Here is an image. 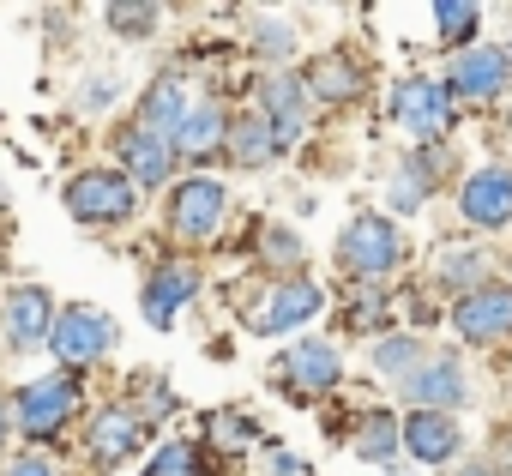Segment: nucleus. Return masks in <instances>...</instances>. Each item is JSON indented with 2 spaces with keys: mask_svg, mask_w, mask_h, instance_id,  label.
I'll return each mask as SVG.
<instances>
[{
  "mask_svg": "<svg viewBox=\"0 0 512 476\" xmlns=\"http://www.w3.org/2000/svg\"><path fill=\"white\" fill-rule=\"evenodd\" d=\"M338 272H350L362 290H380L398 266H404V235H398V223L392 217H380V211H362V217H350L344 223V235H338Z\"/></svg>",
  "mask_w": 512,
  "mask_h": 476,
  "instance_id": "nucleus-1",
  "label": "nucleus"
},
{
  "mask_svg": "<svg viewBox=\"0 0 512 476\" xmlns=\"http://www.w3.org/2000/svg\"><path fill=\"white\" fill-rule=\"evenodd\" d=\"M61 205H67V217L85 223V229H115V223L133 217L139 187H133L121 169H79V175L61 187Z\"/></svg>",
  "mask_w": 512,
  "mask_h": 476,
  "instance_id": "nucleus-2",
  "label": "nucleus"
},
{
  "mask_svg": "<svg viewBox=\"0 0 512 476\" xmlns=\"http://www.w3.org/2000/svg\"><path fill=\"white\" fill-rule=\"evenodd\" d=\"M392 121L410 133L416 151H422V145H440V139L452 133V91H446V79H428V73L398 79V91H392Z\"/></svg>",
  "mask_w": 512,
  "mask_h": 476,
  "instance_id": "nucleus-3",
  "label": "nucleus"
},
{
  "mask_svg": "<svg viewBox=\"0 0 512 476\" xmlns=\"http://www.w3.org/2000/svg\"><path fill=\"white\" fill-rule=\"evenodd\" d=\"M79 374H43L31 380L19 398H13V422L31 434V440H55L73 416H79Z\"/></svg>",
  "mask_w": 512,
  "mask_h": 476,
  "instance_id": "nucleus-4",
  "label": "nucleus"
},
{
  "mask_svg": "<svg viewBox=\"0 0 512 476\" xmlns=\"http://www.w3.org/2000/svg\"><path fill=\"white\" fill-rule=\"evenodd\" d=\"M49 350H55L61 368H91V362H103L115 350V320L103 308H91V302H73V308L55 314Z\"/></svg>",
  "mask_w": 512,
  "mask_h": 476,
  "instance_id": "nucleus-5",
  "label": "nucleus"
},
{
  "mask_svg": "<svg viewBox=\"0 0 512 476\" xmlns=\"http://www.w3.org/2000/svg\"><path fill=\"white\" fill-rule=\"evenodd\" d=\"M223 217H229V187L217 175L175 181V193H169V229L181 235V242H211V235L223 229Z\"/></svg>",
  "mask_w": 512,
  "mask_h": 476,
  "instance_id": "nucleus-6",
  "label": "nucleus"
},
{
  "mask_svg": "<svg viewBox=\"0 0 512 476\" xmlns=\"http://www.w3.org/2000/svg\"><path fill=\"white\" fill-rule=\"evenodd\" d=\"M320 308H326V290L314 284V278H278L266 296H260V308H253V320H247V332H260V338H284V332H302L308 320H320Z\"/></svg>",
  "mask_w": 512,
  "mask_h": 476,
  "instance_id": "nucleus-7",
  "label": "nucleus"
},
{
  "mask_svg": "<svg viewBox=\"0 0 512 476\" xmlns=\"http://www.w3.org/2000/svg\"><path fill=\"white\" fill-rule=\"evenodd\" d=\"M452 326L464 344H506L512 338V284H476L452 302Z\"/></svg>",
  "mask_w": 512,
  "mask_h": 476,
  "instance_id": "nucleus-8",
  "label": "nucleus"
},
{
  "mask_svg": "<svg viewBox=\"0 0 512 476\" xmlns=\"http://www.w3.org/2000/svg\"><path fill=\"white\" fill-rule=\"evenodd\" d=\"M512 85V55L494 49V43H476V49H458L452 67H446V91L464 97V103H488Z\"/></svg>",
  "mask_w": 512,
  "mask_h": 476,
  "instance_id": "nucleus-9",
  "label": "nucleus"
},
{
  "mask_svg": "<svg viewBox=\"0 0 512 476\" xmlns=\"http://www.w3.org/2000/svg\"><path fill=\"white\" fill-rule=\"evenodd\" d=\"M55 314L61 308L49 302L43 284H19V290H7V302H0V338L13 350H43L49 332H55Z\"/></svg>",
  "mask_w": 512,
  "mask_h": 476,
  "instance_id": "nucleus-10",
  "label": "nucleus"
},
{
  "mask_svg": "<svg viewBox=\"0 0 512 476\" xmlns=\"http://www.w3.org/2000/svg\"><path fill=\"white\" fill-rule=\"evenodd\" d=\"M278 380H284V392L290 398H326L338 380H344V362H338V350L326 344V338H302L284 362H278Z\"/></svg>",
  "mask_w": 512,
  "mask_h": 476,
  "instance_id": "nucleus-11",
  "label": "nucleus"
},
{
  "mask_svg": "<svg viewBox=\"0 0 512 476\" xmlns=\"http://www.w3.org/2000/svg\"><path fill=\"white\" fill-rule=\"evenodd\" d=\"M115 157H121V175H127L133 187H169V175H175V145L157 139V133L139 127V121H127V127L115 133Z\"/></svg>",
  "mask_w": 512,
  "mask_h": 476,
  "instance_id": "nucleus-12",
  "label": "nucleus"
},
{
  "mask_svg": "<svg viewBox=\"0 0 512 476\" xmlns=\"http://www.w3.org/2000/svg\"><path fill=\"white\" fill-rule=\"evenodd\" d=\"M404 398L416 404V410H458L464 398H470V380H464V362L452 356V350H440V356H428L410 380H404Z\"/></svg>",
  "mask_w": 512,
  "mask_h": 476,
  "instance_id": "nucleus-13",
  "label": "nucleus"
},
{
  "mask_svg": "<svg viewBox=\"0 0 512 476\" xmlns=\"http://www.w3.org/2000/svg\"><path fill=\"white\" fill-rule=\"evenodd\" d=\"M139 446H145V410H133V404H109V410L91 416V464H97V470L127 464Z\"/></svg>",
  "mask_w": 512,
  "mask_h": 476,
  "instance_id": "nucleus-14",
  "label": "nucleus"
},
{
  "mask_svg": "<svg viewBox=\"0 0 512 476\" xmlns=\"http://www.w3.org/2000/svg\"><path fill=\"white\" fill-rule=\"evenodd\" d=\"M260 121L272 127L278 151H290V145L302 139V127H308V85H302L296 73H272V79L260 85Z\"/></svg>",
  "mask_w": 512,
  "mask_h": 476,
  "instance_id": "nucleus-15",
  "label": "nucleus"
},
{
  "mask_svg": "<svg viewBox=\"0 0 512 476\" xmlns=\"http://www.w3.org/2000/svg\"><path fill=\"white\" fill-rule=\"evenodd\" d=\"M458 211L470 229H506L512 223V169H476L458 187Z\"/></svg>",
  "mask_w": 512,
  "mask_h": 476,
  "instance_id": "nucleus-16",
  "label": "nucleus"
},
{
  "mask_svg": "<svg viewBox=\"0 0 512 476\" xmlns=\"http://www.w3.org/2000/svg\"><path fill=\"white\" fill-rule=\"evenodd\" d=\"M193 296H199V272H193V266H157V272L145 278V290H139V314H145L157 332H169L175 314H181Z\"/></svg>",
  "mask_w": 512,
  "mask_h": 476,
  "instance_id": "nucleus-17",
  "label": "nucleus"
},
{
  "mask_svg": "<svg viewBox=\"0 0 512 476\" xmlns=\"http://www.w3.org/2000/svg\"><path fill=\"white\" fill-rule=\"evenodd\" d=\"M458 446H464L458 416H446V410H410L404 416V452L416 464H452Z\"/></svg>",
  "mask_w": 512,
  "mask_h": 476,
  "instance_id": "nucleus-18",
  "label": "nucleus"
},
{
  "mask_svg": "<svg viewBox=\"0 0 512 476\" xmlns=\"http://www.w3.org/2000/svg\"><path fill=\"white\" fill-rule=\"evenodd\" d=\"M302 85H308V97H320V103H350V97H362V67H356V55L326 49V55L308 61Z\"/></svg>",
  "mask_w": 512,
  "mask_h": 476,
  "instance_id": "nucleus-19",
  "label": "nucleus"
},
{
  "mask_svg": "<svg viewBox=\"0 0 512 476\" xmlns=\"http://www.w3.org/2000/svg\"><path fill=\"white\" fill-rule=\"evenodd\" d=\"M187 91H181V79H169V73H157L151 85H145V97H139V127H151L157 139H169L175 145V133H181V121H187Z\"/></svg>",
  "mask_w": 512,
  "mask_h": 476,
  "instance_id": "nucleus-20",
  "label": "nucleus"
},
{
  "mask_svg": "<svg viewBox=\"0 0 512 476\" xmlns=\"http://www.w3.org/2000/svg\"><path fill=\"white\" fill-rule=\"evenodd\" d=\"M217 145H229V115H223L217 103H193V109H187V121H181V133H175V157L205 163Z\"/></svg>",
  "mask_w": 512,
  "mask_h": 476,
  "instance_id": "nucleus-21",
  "label": "nucleus"
},
{
  "mask_svg": "<svg viewBox=\"0 0 512 476\" xmlns=\"http://www.w3.org/2000/svg\"><path fill=\"white\" fill-rule=\"evenodd\" d=\"M356 452H362L368 464L398 470V452H404V416H392V410H362V416H356Z\"/></svg>",
  "mask_w": 512,
  "mask_h": 476,
  "instance_id": "nucleus-22",
  "label": "nucleus"
},
{
  "mask_svg": "<svg viewBox=\"0 0 512 476\" xmlns=\"http://www.w3.org/2000/svg\"><path fill=\"white\" fill-rule=\"evenodd\" d=\"M434 163H440V151L434 145H422V151H410V163L398 169V181L386 187V199H392V211H416L428 193H434Z\"/></svg>",
  "mask_w": 512,
  "mask_h": 476,
  "instance_id": "nucleus-23",
  "label": "nucleus"
},
{
  "mask_svg": "<svg viewBox=\"0 0 512 476\" xmlns=\"http://www.w3.org/2000/svg\"><path fill=\"white\" fill-rule=\"evenodd\" d=\"M241 169H260L272 151H278V139H272V127L260 121V115H241V121H229V145H223Z\"/></svg>",
  "mask_w": 512,
  "mask_h": 476,
  "instance_id": "nucleus-24",
  "label": "nucleus"
},
{
  "mask_svg": "<svg viewBox=\"0 0 512 476\" xmlns=\"http://www.w3.org/2000/svg\"><path fill=\"white\" fill-rule=\"evenodd\" d=\"M422 362H428V350H422V338H410V332H392V338L374 344V368H380L386 380H410Z\"/></svg>",
  "mask_w": 512,
  "mask_h": 476,
  "instance_id": "nucleus-25",
  "label": "nucleus"
},
{
  "mask_svg": "<svg viewBox=\"0 0 512 476\" xmlns=\"http://www.w3.org/2000/svg\"><path fill=\"white\" fill-rule=\"evenodd\" d=\"M434 25H440V43H464V49H476V25H482V7H470V0H440L434 7Z\"/></svg>",
  "mask_w": 512,
  "mask_h": 476,
  "instance_id": "nucleus-26",
  "label": "nucleus"
},
{
  "mask_svg": "<svg viewBox=\"0 0 512 476\" xmlns=\"http://www.w3.org/2000/svg\"><path fill=\"white\" fill-rule=\"evenodd\" d=\"M260 254H266V266H284L290 278H296V266H302V242H296L284 223H266V229H260Z\"/></svg>",
  "mask_w": 512,
  "mask_h": 476,
  "instance_id": "nucleus-27",
  "label": "nucleus"
},
{
  "mask_svg": "<svg viewBox=\"0 0 512 476\" xmlns=\"http://www.w3.org/2000/svg\"><path fill=\"white\" fill-rule=\"evenodd\" d=\"M103 19L115 25V37H133V43H145V37L163 25V13H157V7H109Z\"/></svg>",
  "mask_w": 512,
  "mask_h": 476,
  "instance_id": "nucleus-28",
  "label": "nucleus"
},
{
  "mask_svg": "<svg viewBox=\"0 0 512 476\" xmlns=\"http://www.w3.org/2000/svg\"><path fill=\"white\" fill-rule=\"evenodd\" d=\"M145 476H199V470H193V446H181V440L157 446L151 464H145Z\"/></svg>",
  "mask_w": 512,
  "mask_h": 476,
  "instance_id": "nucleus-29",
  "label": "nucleus"
},
{
  "mask_svg": "<svg viewBox=\"0 0 512 476\" xmlns=\"http://www.w3.org/2000/svg\"><path fill=\"white\" fill-rule=\"evenodd\" d=\"M476 266H482V260H476L470 248H440L434 278H440V284H470V278H476Z\"/></svg>",
  "mask_w": 512,
  "mask_h": 476,
  "instance_id": "nucleus-30",
  "label": "nucleus"
},
{
  "mask_svg": "<svg viewBox=\"0 0 512 476\" xmlns=\"http://www.w3.org/2000/svg\"><path fill=\"white\" fill-rule=\"evenodd\" d=\"M253 49H260V55H266V61H284V55H290V49H296V31H290V25H284V19H266V25H260V31H253Z\"/></svg>",
  "mask_w": 512,
  "mask_h": 476,
  "instance_id": "nucleus-31",
  "label": "nucleus"
},
{
  "mask_svg": "<svg viewBox=\"0 0 512 476\" xmlns=\"http://www.w3.org/2000/svg\"><path fill=\"white\" fill-rule=\"evenodd\" d=\"M344 320L362 332V326H386V296L380 290H356L350 296V308H344Z\"/></svg>",
  "mask_w": 512,
  "mask_h": 476,
  "instance_id": "nucleus-32",
  "label": "nucleus"
},
{
  "mask_svg": "<svg viewBox=\"0 0 512 476\" xmlns=\"http://www.w3.org/2000/svg\"><path fill=\"white\" fill-rule=\"evenodd\" d=\"M211 440H223V446H241V440H253V422H247L241 410H217V416H211Z\"/></svg>",
  "mask_w": 512,
  "mask_h": 476,
  "instance_id": "nucleus-33",
  "label": "nucleus"
},
{
  "mask_svg": "<svg viewBox=\"0 0 512 476\" xmlns=\"http://www.w3.org/2000/svg\"><path fill=\"white\" fill-rule=\"evenodd\" d=\"M0 476H61L49 458H37V452H25V458H13L7 470H0Z\"/></svg>",
  "mask_w": 512,
  "mask_h": 476,
  "instance_id": "nucleus-34",
  "label": "nucleus"
},
{
  "mask_svg": "<svg viewBox=\"0 0 512 476\" xmlns=\"http://www.w3.org/2000/svg\"><path fill=\"white\" fill-rule=\"evenodd\" d=\"M272 476H308V470H302V458H296V452L272 446Z\"/></svg>",
  "mask_w": 512,
  "mask_h": 476,
  "instance_id": "nucleus-35",
  "label": "nucleus"
},
{
  "mask_svg": "<svg viewBox=\"0 0 512 476\" xmlns=\"http://www.w3.org/2000/svg\"><path fill=\"white\" fill-rule=\"evenodd\" d=\"M103 79H109V73H97V85H85V103H91V109H103V103H109V85H103Z\"/></svg>",
  "mask_w": 512,
  "mask_h": 476,
  "instance_id": "nucleus-36",
  "label": "nucleus"
},
{
  "mask_svg": "<svg viewBox=\"0 0 512 476\" xmlns=\"http://www.w3.org/2000/svg\"><path fill=\"white\" fill-rule=\"evenodd\" d=\"M13 428H19V422H13V404L0 398V446H7V434H13Z\"/></svg>",
  "mask_w": 512,
  "mask_h": 476,
  "instance_id": "nucleus-37",
  "label": "nucleus"
},
{
  "mask_svg": "<svg viewBox=\"0 0 512 476\" xmlns=\"http://www.w3.org/2000/svg\"><path fill=\"white\" fill-rule=\"evenodd\" d=\"M458 476H506V470H500V464H464Z\"/></svg>",
  "mask_w": 512,
  "mask_h": 476,
  "instance_id": "nucleus-38",
  "label": "nucleus"
},
{
  "mask_svg": "<svg viewBox=\"0 0 512 476\" xmlns=\"http://www.w3.org/2000/svg\"><path fill=\"white\" fill-rule=\"evenodd\" d=\"M0 205H7V187H0Z\"/></svg>",
  "mask_w": 512,
  "mask_h": 476,
  "instance_id": "nucleus-39",
  "label": "nucleus"
},
{
  "mask_svg": "<svg viewBox=\"0 0 512 476\" xmlns=\"http://www.w3.org/2000/svg\"><path fill=\"white\" fill-rule=\"evenodd\" d=\"M506 55H512V43H506Z\"/></svg>",
  "mask_w": 512,
  "mask_h": 476,
  "instance_id": "nucleus-40",
  "label": "nucleus"
}]
</instances>
